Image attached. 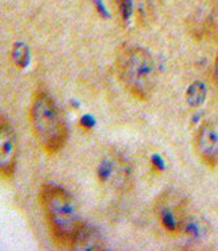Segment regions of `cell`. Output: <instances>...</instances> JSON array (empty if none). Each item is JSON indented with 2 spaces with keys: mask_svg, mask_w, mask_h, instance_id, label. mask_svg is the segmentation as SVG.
Instances as JSON below:
<instances>
[{
  "mask_svg": "<svg viewBox=\"0 0 218 251\" xmlns=\"http://www.w3.org/2000/svg\"><path fill=\"white\" fill-rule=\"evenodd\" d=\"M156 221L167 233L177 235L183 233L188 220V200L177 191L170 189L157 196L153 202Z\"/></svg>",
  "mask_w": 218,
  "mask_h": 251,
  "instance_id": "4",
  "label": "cell"
},
{
  "mask_svg": "<svg viewBox=\"0 0 218 251\" xmlns=\"http://www.w3.org/2000/svg\"><path fill=\"white\" fill-rule=\"evenodd\" d=\"M115 73L119 82L138 100L151 98L157 85V66L152 54L144 48L122 44L115 53Z\"/></svg>",
  "mask_w": 218,
  "mask_h": 251,
  "instance_id": "2",
  "label": "cell"
},
{
  "mask_svg": "<svg viewBox=\"0 0 218 251\" xmlns=\"http://www.w3.org/2000/svg\"><path fill=\"white\" fill-rule=\"evenodd\" d=\"M11 61H12L13 66L16 68H24L28 62V57H29V52H28V47L25 44L18 43L15 44L11 50Z\"/></svg>",
  "mask_w": 218,
  "mask_h": 251,
  "instance_id": "10",
  "label": "cell"
},
{
  "mask_svg": "<svg viewBox=\"0 0 218 251\" xmlns=\"http://www.w3.org/2000/svg\"><path fill=\"white\" fill-rule=\"evenodd\" d=\"M213 77H214V82L217 83L218 86V54L216 57V60H214L213 64Z\"/></svg>",
  "mask_w": 218,
  "mask_h": 251,
  "instance_id": "11",
  "label": "cell"
},
{
  "mask_svg": "<svg viewBox=\"0 0 218 251\" xmlns=\"http://www.w3.org/2000/svg\"><path fill=\"white\" fill-rule=\"evenodd\" d=\"M193 148L198 160L209 168H218V119H208L198 126Z\"/></svg>",
  "mask_w": 218,
  "mask_h": 251,
  "instance_id": "6",
  "label": "cell"
},
{
  "mask_svg": "<svg viewBox=\"0 0 218 251\" xmlns=\"http://www.w3.org/2000/svg\"><path fill=\"white\" fill-rule=\"evenodd\" d=\"M39 202L52 242L60 249L72 250L85 225L73 197L61 186L44 184L40 188Z\"/></svg>",
  "mask_w": 218,
  "mask_h": 251,
  "instance_id": "1",
  "label": "cell"
},
{
  "mask_svg": "<svg viewBox=\"0 0 218 251\" xmlns=\"http://www.w3.org/2000/svg\"><path fill=\"white\" fill-rule=\"evenodd\" d=\"M105 241L102 238V235L98 233V230H96L92 226H87L85 224L82 230L79 231L78 237L75 239L74 246H73L72 250L99 251L105 250Z\"/></svg>",
  "mask_w": 218,
  "mask_h": 251,
  "instance_id": "8",
  "label": "cell"
},
{
  "mask_svg": "<svg viewBox=\"0 0 218 251\" xmlns=\"http://www.w3.org/2000/svg\"><path fill=\"white\" fill-rule=\"evenodd\" d=\"M97 178L107 189L126 193L134 186V169L124 156L118 152H109L98 163Z\"/></svg>",
  "mask_w": 218,
  "mask_h": 251,
  "instance_id": "5",
  "label": "cell"
},
{
  "mask_svg": "<svg viewBox=\"0 0 218 251\" xmlns=\"http://www.w3.org/2000/svg\"><path fill=\"white\" fill-rule=\"evenodd\" d=\"M18 138L5 118L0 122V175L3 180H11L18 164Z\"/></svg>",
  "mask_w": 218,
  "mask_h": 251,
  "instance_id": "7",
  "label": "cell"
},
{
  "mask_svg": "<svg viewBox=\"0 0 218 251\" xmlns=\"http://www.w3.org/2000/svg\"><path fill=\"white\" fill-rule=\"evenodd\" d=\"M206 100V87L202 82H193L187 89L185 93V100L189 107L197 108L204 104Z\"/></svg>",
  "mask_w": 218,
  "mask_h": 251,
  "instance_id": "9",
  "label": "cell"
},
{
  "mask_svg": "<svg viewBox=\"0 0 218 251\" xmlns=\"http://www.w3.org/2000/svg\"><path fill=\"white\" fill-rule=\"evenodd\" d=\"M28 119L36 140L45 153L56 155L68 142V126L56 102L43 90L32 96Z\"/></svg>",
  "mask_w": 218,
  "mask_h": 251,
  "instance_id": "3",
  "label": "cell"
}]
</instances>
